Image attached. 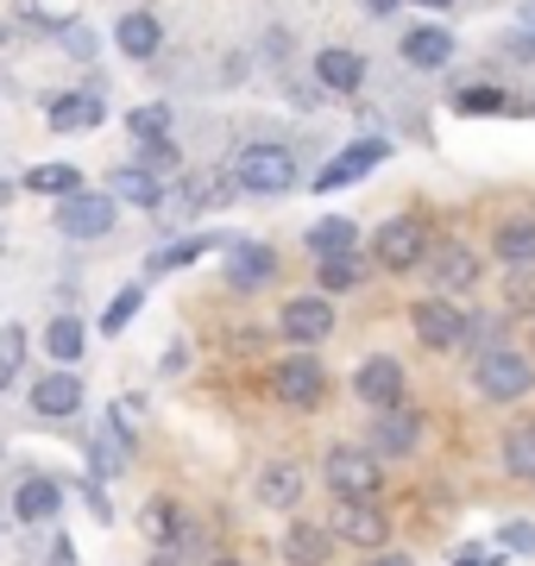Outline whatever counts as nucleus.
I'll use <instances>...</instances> for the list:
<instances>
[{
  "mask_svg": "<svg viewBox=\"0 0 535 566\" xmlns=\"http://www.w3.org/2000/svg\"><path fill=\"white\" fill-rule=\"evenodd\" d=\"M473 378H479V390H485L492 403H523V397L535 390V359L516 353V346H485L479 365H473Z\"/></svg>",
  "mask_w": 535,
  "mask_h": 566,
  "instance_id": "f257e3e1",
  "label": "nucleus"
},
{
  "mask_svg": "<svg viewBox=\"0 0 535 566\" xmlns=\"http://www.w3.org/2000/svg\"><path fill=\"white\" fill-rule=\"evenodd\" d=\"M233 177L252 196H284V189H296V158H290L284 145H246L233 158Z\"/></svg>",
  "mask_w": 535,
  "mask_h": 566,
  "instance_id": "f03ea898",
  "label": "nucleus"
},
{
  "mask_svg": "<svg viewBox=\"0 0 535 566\" xmlns=\"http://www.w3.org/2000/svg\"><path fill=\"white\" fill-rule=\"evenodd\" d=\"M371 252H378V264L385 271H410V264H429V227L416 221V214H397V221L378 227V240H371Z\"/></svg>",
  "mask_w": 535,
  "mask_h": 566,
  "instance_id": "7ed1b4c3",
  "label": "nucleus"
},
{
  "mask_svg": "<svg viewBox=\"0 0 535 566\" xmlns=\"http://www.w3.org/2000/svg\"><path fill=\"white\" fill-rule=\"evenodd\" d=\"M416 340L429 346V353H453V346L466 340V308L448 303V296H429V303H416Z\"/></svg>",
  "mask_w": 535,
  "mask_h": 566,
  "instance_id": "20e7f679",
  "label": "nucleus"
},
{
  "mask_svg": "<svg viewBox=\"0 0 535 566\" xmlns=\"http://www.w3.org/2000/svg\"><path fill=\"white\" fill-rule=\"evenodd\" d=\"M328 491L334 497H371L378 491V453L371 447H328Z\"/></svg>",
  "mask_w": 535,
  "mask_h": 566,
  "instance_id": "39448f33",
  "label": "nucleus"
},
{
  "mask_svg": "<svg viewBox=\"0 0 535 566\" xmlns=\"http://www.w3.org/2000/svg\"><path fill=\"white\" fill-rule=\"evenodd\" d=\"M57 227L70 240H102L114 233V196H95V189H76L57 202Z\"/></svg>",
  "mask_w": 535,
  "mask_h": 566,
  "instance_id": "423d86ee",
  "label": "nucleus"
},
{
  "mask_svg": "<svg viewBox=\"0 0 535 566\" xmlns=\"http://www.w3.org/2000/svg\"><path fill=\"white\" fill-rule=\"evenodd\" d=\"M277 397H284L290 409H315L322 397H328V371H322V359L315 353H290L284 365H277Z\"/></svg>",
  "mask_w": 535,
  "mask_h": 566,
  "instance_id": "0eeeda50",
  "label": "nucleus"
},
{
  "mask_svg": "<svg viewBox=\"0 0 535 566\" xmlns=\"http://www.w3.org/2000/svg\"><path fill=\"white\" fill-rule=\"evenodd\" d=\"M416 441H422V416H416L410 403L378 409V422H371V453H385V460H410Z\"/></svg>",
  "mask_w": 535,
  "mask_h": 566,
  "instance_id": "6e6552de",
  "label": "nucleus"
},
{
  "mask_svg": "<svg viewBox=\"0 0 535 566\" xmlns=\"http://www.w3.org/2000/svg\"><path fill=\"white\" fill-rule=\"evenodd\" d=\"M334 535L353 542V547H385L391 523H385V510L371 504V497H340V504H334Z\"/></svg>",
  "mask_w": 535,
  "mask_h": 566,
  "instance_id": "1a4fd4ad",
  "label": "nucleus"
},
{
  "mask_svg": "<svg viewBox=\"0 0 535 566\" xmlns=\"http://www.w3.org/2000/svg\"><path fill=\"white\" fill-rule=\"evenodd\" d=\"M277 327H284V340H296V346L328 340L334 334V303L328 296H290L284 315H277Z\"/></svg>",
  "mask_w": 535,
  "mask_h": 566,
  "instance_id": "9d476101",
  "label": "nucleus"
},
{
  "mask_svg": "<svg viewBox=\"0 0 535 566\" xmlns=\"http://www.w3.org/2000/svg\"><path fill=\"white\" fill-rule=\"evenodd\" d=\"M429 277H434V296H453V290H460V296H466V290H473L479 283V252L473 245H434L429 252Z\"/></svg>",
  "mask_w": 535,
  "mask_h": 566,
  "instance_id": "9b49d317",
  "label": "nucleus"
},
{
  "mask_svg": "<svg viewBox=\"0 0 535 566\" xmlns=\"http://www.w3.org/2000/svg\"><path fill=\"white\" fill-rule=\"evenodd\" d=\"M353 390H359V403H371V409L403 403V365H397L391 353H378V359H366L353 371Z\"/></svg>",
  "mask_w": 535,
  "mask_h": 566,
  "instance_id": "f8f14e48",
  "label": "nucleus"
},
{
  "mask_svg": "<svg viewBox=\"0 0 535 566\" xmlns=\"http://www.w3.org/2000/svg\"><path fill=\"white\" fill-rule=\"evenodd\" d=\"M391 158V145L385 139H359V145H347L334 164H322V177H315V189H340V182H359L366 170H378V164Z\"/></svg>",
  "mask_w": 535,
  "mask_h": 566,
  "instance_id": "ddd939ff",
  "label": "nucleus"
},
{
  "mask_svg": "<svg viewBox=\"0 0 535 566\" xmlns=\"http://www.w3.org/2000/svg\"><path fill=\"white\" fill-rule=\"evenodd\" d=\"M44 120H51V133H95L107 120V107H102V95H57L44 107Z\"/></svg>",
  "mask_w": 535,
  "mask_h": 566,
  "instance_id": "4468645a",
  "label": "nucleus"
},
{
  "mask_svg": "<svg viewBox=\"0 0 535 566\" xmlns=\"http://www.w3.org/2000/svg\"><path fill=\"white\" fill-rule=\"evenodd\" d=\"M271 271H277V252L259 245V240H240L233 252H227V283H233V290H259Z\"/></svg>",
  "mask_w": 535,
  "mask_h": 566,
  "instance_id": "2eb2a0df",
  "label": "nucleus"
},
{
  "mask_svg": "<svg viewBox=\"0 0 535 566\" xmlns=\"http://www.w3.org/2000/svg\"><path fill=\"white\" fill-rule=\"evenodd\" d=\"M32 409H39V416H51V422L76 416V409H83V378H70V371L39 378V385H32Z\"/></svg>",
  "mask_w": 535,
  "mask_h": 566,
  "instance_id": "dca6fc26",
  "label": "nucleus"
},
{
  "mask_svg": "<svg viewBox=\"0 0 535 566\" xmlns=\"http://www.w3.org/2000/svg\"><path fill=\"white\" fill-rule=\"evenodd\" d=\"M315 76H322V88H334V95H353V88L366 82V57L347 51V44H328V51L315 57Z\"/></svg>",
  "mask_w": 535,
  "mask_h": 566,
  "instance_id": "f3484780",
  "label": "nucleus"
},
{
  "mask_svg": "<svg viewBox=\"0 0 535 566\" xmlns=\"http://www.w3.org/2000/svg\"><path fill=\"white\" fill-rule=\"evenodd\" d=\"M107 196H114V202H133V208H165V189H158V177H151L145 164H120V170L107 177Z\"/></svg>",
  "mask_w": 535,
  "mask_h": 566,
  "instance_id": "a211bd4d",
  "label": "nucleus"
},
{
  "mask_svg": "<svg viewBox=\"0 0 535 566\" xmlns=\"http://www.w3.org/2000/svg\"><path fill=\"white\" fill-rule=\"evenodd\" d=\"M57 504H63V491L51 485L44 472L20 479V491H13V516H20V523H51V516H57Z\"/></svg>",
  "mask_w": 535,
  "mask_h": 566,
  "instance_id": "6ab92c4d",
  "label": "nucleus"
},
{
  "mask_svg": "<svg viewBox=\"0 0 535 566\" xmlns=\"http://www.w3.org/2000/svg\"><path fill=\"white\" fill-rule=\"evenodd\" d=\"M492 252L504 259V271H535V221H504Z\"/></svg>",
  "mask_w": 535,
  "mask_h": 566,
  "instance_id": "aec40b11",
  "label": "nucleus"
},
{
  "mask_svg": "<svg viewBox=\"0 0 535 566\" xmlns=\"http://www.w3.org/2000/svg\"><path fill=\"white\" fill-rule=\"evenodd\" d=\"M448 57H453V39L441 25H416L410 39H403V63H410V70H441Z\"/></svg>",
  "mask_w": 535,
  "mask_h": 566,
  "instance_id": "412c9836",
  "label": "nucleus"
},
{
  "mask_svg": "<svg viewBox=\"0 0 535 566\" xmlns=\"http://www.w3.org/2000/svg\"><path fill=\"white\" fill-rule=\"evenodd\" d=\"M233 189H240V177H233V170H202V177H189V182H183V208H189V214H202V208H221Z\"/></svg>",
  "mask_w": 535,
  "mask_h": 566,
  "instance_id": "4be33fe9",
  "label": "nucleus"
},
{
  "mask_svg": "<svg viewBox=\"0 0 535 566\" xmlns=\"http://www.w3.org/2000/svg\"><path fill=\"white\" fill-rule=\"evenodd\" d=\"M296 497H303V472H296L290 460H277V465H265V472H259V504L290 510Z\"/></svg>",
  "mask_w": 535,
  "mask_h": 566,
  "instance_id": "5701e85b",
  "label": "nucleus"
},
{
  "mask_svg": "<svg viewBox=\"0 0 535 566\" xmlns=\"http://www.w3.org/2000/svg\"><path fill=\"white\" fill-rule=\"evenodd\" d=\"M44 353H51L57 365H76L88 353V327L76 322V315H57V322L44 327Z\"/></svg>",
  "mask_w": 535,
  "mask_h": 566,
  "instance_id": "b1692460",
  "label": "nucleus"
},
{
  "mask_svg": "<svg viewBox=\"0 0 535 566\" xmlns=\"http://www.w3.org/2000/svg\"><path fill=\"white\" fill-rule=\"evenodd\" d=\"M328 528H315V523H290V535H284V560L290 566H322L328 560Z\"/></svg>",
  "mask_w": 535,
  "mask_h": 566,
  "instance_id": "393cba45",
  "label": "nucleus"
},
{
  "mask_svg": "<svg viewBox=\"0 0 535 566\" xmlns=\"http://www.w3.org/2000/svg\"><path fill=\"white\" fill-rule=\"evenodd\" d=\"M353 245H359V227L340 221V214H328V221L310 227V252H315V259H347Z\"/></svg>",
  "mask_w": 535,
  "mask_h": 566,
  "instance_id": "a878e982",
  "label": "nucleus"
},
{
  "mask_svg": "<svg viewBox=\"0 0 535 566\" xmlns=\"http://www.w3.org/2000/svg\"><path fill=\"white\" fill-rule=\"evenodd\" d=\"M114 39H120L126 57H158L165 32H158V20H151V13H126V20L114 25Z\"/></svg>",
  "mask_w": 535,
  "mask_h": 566,
  "instance_id": "bb28decb",
  "label": "nucleus"
},
{
  "mask_svg": "<svg viewBox=\"0 0 535 566\" xmlns=\"http://www.w3.org/2000/svg\"><path fill=\"white\" fill-rule=\"evenodd\" d=\"M25 189H32V196H76V189H83V177H76V170H70V164H32V170H25Z\"/></svg>",
  "mask_w": 535,
  "mask_h": 566,
  "instance_id": "cd10ccee",
  "label": "nucleus"
},
{
  "mask_svg": "<svg viewBox=\"0 0 535 566\" xmlns=\"http://www.w3.org/2000/svg\"><path fill=\"white\" fill-rule=\"evenodd\" d=\"M145 535H151V542H183V516H177L170 497H151V504H145Z\"/></svg>",
  "mask_w": 535,
  "mask_h": 566,
  "instance_id": "c85d7f7f",
  "label": "nucleus"
},
{
  "mask_svg": "<svg viewBox=\"0 0 535 566\" xmlns=\"http://www.w3.org/2000/svg\"><path fill=\"white\" fill-rule=\"evenodd\" d=\"M504 472H511V479H535V428H511V441H504Z\"/></svg>",
  "mask_w": 535,
  "mask_h": 566,
  "instance_id": "c756f323",
  "label": "nucleus"
},
{
  "mask_svg": "<svg viewBox=\"0 0 535 566\" xmlns=\"http://www.w3.org/2000/svg\"><path fill=\"white\" fill-rule=\"evenodd\" d=\"M504 107H511V95H497V88H485V82L453 95V114H504Z\"/></svg>",
  "mask_w": 535,
  "mask_h": 566,
  "instance_id": "7c9ffc66",
  "label": "nucleus"
},
{
  "mask_svg": "<svg viewBox=\"0 0 535 566\" xmlns=\"http://www.w3.org/2000/svg\"><path fill=\"white\" fill-rule=\"evenodd\" d=\"M139 308H145V290H139V283H126L120 296H114V308H107V315H102V334H120V327L133 322Z\"/></svg>",
  "mask_w": 535,
  "mask_h": 566,
  "instance_id": "2f4dec72",
  "label": "nucleus"
},
{
  "mask_svg": "<svg viewBox=\"0 0 535 566\" xmlns=\"http://www.w3.org/2000/svg\"><path fill=\"white\" fill-rule=\"evenodd\" d=\"M126 133H133V139H158V133H170V107H165V102L133 107V120H126Z\"/></svg>",
  "mask_w": 535,
  "mask_h": 566,
  "instance_id": "473e14b6",
  "label": "nucleus"
},
{
  "mask_svg": "<svg viewBox=\"0 0 535 566\" xmlns=\"http://www.w3.org/2000/svg\"><path fill=\"white\" fill-rule=\"evenodd\" d=\"M359 283V259H322V296H334V290H353Z\"/></svg>",
  "mask_w": 535,
  "mask_h": 566,
  "instance_id": "72a5a7b5",
  "label": "nucleus"
},
{
  "mask_svg": "<svg viewBox=\"0 0 535 566\" xmlns=\"http://www.w3.org/2000/svg\"><path fill=\"white\" fill-rule=\"evenodd\" d=\"M133 158H139L145 170H170V164H177V145H170V133H158V139L133 145Z\"/></svg>",
  "mask_w": 535,
  "mask_h": 566,
  "instance_id": "f704fd0d",
  "label": "nucleus"
},
{
  "mask_svg": "<svg viewBox=\"0 0 535 566\" xmlns=\"http://www.w3.org/2000/svg\"><path fill=\"white\" fill-rule=\"evenodd\" d=\"M208 252V240H177L165 252H151V271H177V264H196Z\"/></svg>",
  "mask_w": 535,
  "mask_h": 566,
  "instance_id": "c9c22d12",
  "label": "nucleus"
},
{
  "mask_svg": "<svg viewBox=\"0 0 535 566\" xmlns=\"http://www.w3.org/2000/svg\"><path fill=\"white\" fill-rule=\"evenodd\" d=\"M63 57L88 63L95 57V32H88V25H63Z\"/></svg>",
  "mask_w": 535,
  "mask_h": 566,
  "instance_id": "e433bc0d",
  "label": "nucleus"
},
{
  "mask_svg": "<svg viewBox=\"0 0 535 566\" xmlns=\"http://www.w3.org/2000/svg\"><path fill=\"white\" fill-rule=\"evenodd\" d=\"M504 547H516V554H535V528H529V523H504Z\"/></svg>",
  "mask_w": 535,
  "mask_h": 566,
  "instance_id": "4c0bfd02",
  "label": "nucleus"
},
{
  "mask_svg": "<svg viewBox=\"0 0 535 566\" xmlns=\"http://www.w3.org/2000/svg\"><path fill=\"white\" fill-rule=\"evenodd\" d=\"M20 353H25V334H20V327H0V359L20 365Z\"/></svg>",
  "mask_w": 535,
  "mask_h": 566,
  "instance_id": "58836bf2",
  "label": "nucleus"
},
{
  "mask_svg": "<svg viewBox=\"0 0 535 566\" xmlns=\"http://www.w3.org/2000/svg\"><path fill=\"white\" fill-rule=\"evenodd\" d=\"M448 566H497V554H485V547L473 542V547H460V554H453Z\"/></svg>",
  "mask_w": 535,
  "mask_h": 566,
  "instance_id": "ea45409f",
  "label": "nucleus"
},
{
  "mask_svg": "<svg viewBox=\"0 0 535 566\" xmlns=\"http://www.w3.org/2000/svg\"><path fill=\"white\" fill-rule=\"evenodd\" d=\"M366 566H410V554H371Z\"/></svg>",
  "mask_w": 535,
  "mask_h": 566,
  "instance_id": "a19ab883",
  "label": "nucleus"
},
{
  "mask_svg": "<svg viewBox=\"0 0 535 566\" xmlns=\"http://www.w3.org/2000/svg\"><path fill=\"white\" fill-rule=\"evenodd\" d=\"M397 7H403V0H366V13H378V20H385V13H397Z\"/></svg>",
  "mask_w": 535,
  "mask_h": 566,
  "instance_id": "79ce46f5",
  "label": "nucleus"
},
{
  "mask_svg": "<svg viewBox=\"0 0 535 566\" xmlns=\"http://www.w3.org/2000/svg\"><path fill=\"white\" fill-rule=\"evenodd\" d=\"M516 57H535V32L529 39H516Z\"/></svg>",
  "mask_w": 535,
  "mask_h": 566,
  "instance_id": "37998d69",
  "label": "nucleus"
},
{
  "mask_svg": "<svg viewBox=\"0 0 535 566\" xmlns=\"http://www.w3.org/2000/svg\"><path fill=\"white\" fill-rule=\"evenodd\" d=\"M151 566H183V560H177V554H158V560H151Z\"/></svg>",
  "mask_w": 535,
  "mask_h": 566,
  "instance_id": "c03bdc74",
  "label": "nucleus"
},
{
  "mask_svg": "<svg viewBox=\"0 0 535 566\" xmlns=\"http://www.w3.org/2000/svg\"><path fill=\"white\" fill-rule=\"evenodd\" d=\"M523 25H529V32H535V0H529V7H523Z\"/></svg>",
  "mask_w": 535,
  "mask_h": 566,
  "instance_id": "a18cd8bd",
  "label": "nucleus"
},
{
  "mask_svg": "<svg viewBox=\"0 0 535 566\" xmlns=\"http://www.w3.org/2000/svg\"><path fill=\"white\" fill-rule=\"evenodd\" d=\"M416 7H434V13H441V7H453V0H416Z\"/></svg>",
  "mask_w": 535,
  "mask_h": 566,
  "instance_id": "49530a36",
  "label": "nucleus"
},
{
  "mask_svg": "<svg viewBox=\"0 0 535 566\" xmlns=\"http://www.w3.org/2000/svg\"><path fill=\"white\" fill-rule=\"evenodd\" d=\"M7 378H13V365H7V359H0V390H7Z\"/></svg>",
  "mask_w": 535,
  "mask_h": 566,
  "instance_id": "de8ad7c7",
  "label": "nucleus"
},
{
  "mask_svg": "<svg viewBox=\"0 0 535 566\" xmlns=\"http://www.w3.org/2000/svg\"><path fill=\"white\" fill-rule=\"evenodd\" d=\"M208 566H240V560H208Z\"/></svg>",
  "mask_w": 535,
  "mask_h": 566,
  "instance_id": "09e8293b",
  "label": "nucleus"
},
{
  "mask_svg": "<svg viewBox=\"0 0 535 566\" xmlns=\"http://www.w3.org/2000/svg\"><path fill=\"white\" fill-rule=\"evenodd\" d=\"M0 202H7V182H0Z\"/></svg>",
  "mask_w": 535,
  "mask_h": 566,
  "instance_id": "8fccbe9b",
  "label": "nucleus"
},
{
  "mask_svg": "<svg viewBox=\"0 0 535 566\" xmlns=\"http://www.w3.org/2000/svg\"><path fill=\"white\" fill-rule=\"evenodd\" d=\"M529 346H535V327H529Z\"/></svg>",
  "mask_w": 535,
  "mask_h": 566,
  "instance_id": "3c124183",
  "label": "nucleus"
}]
</instances>
